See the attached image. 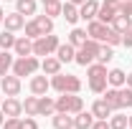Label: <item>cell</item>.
Here are the masks:
<instances>
[{
    "label": "cell",
    "instance_id": "c3c4849f",
    "mask_svg": "<svg viewBox=\"0 0 132 129\" xmlns=\"http://www.w3.org/2000/svg\"><path fill=\"white\" fill-rule=\"evenodd\" d=\"M130 33H132V28H130Z\"/></svg>",
    "mask_w": 132,
    "mask_h": 129
},
{
    "label": "cell",
    "instance_id": "4316f807",
    "mask_svg": "<svg viewBox=\"0 0 132 129\" xmlns=\"http://www.w3.org/2000/svg\"><path fill=\"white\" fill-rule=\"evenodd\" d=\"M109 127H112V129H127V127H130V116H125V114H119V112H112V116H109Z\"/></svg>",
    "mask_w": 132,
    "mask_h": 129
},
{
    "label": "cell",
    "instance_id": "e575fe53",
    "mask_svg": "<svg viewBox=\"0 0 132 129\" xmlns=\"http://www.w3.org/2000/svg\"><path fill=\"white\" fill-rule=\"evenodd\" d=\"M119 106L122 109H130L132 106V89L130 86H122L119 89Z\"/></svg>",
    "mask_w": 132,
    "mask_h": 129
},
{
    "label": "cell",
    "instance_id": "60d3db41",
    "mask_svg": "<svg viewBox=\"0 0 132 129\" xmlns=\"http://www.w3.org/2000/svg\"><path fill=\"white\" fill-rule=\"evenodd\" d=\"M125 86H130V89H132V71L127 73V81H125Z\"/></svg>",
    "mask_w": 132,
    "mask_h": 129
},
{
    "label": "cell",
    "instance_id": "f1b7e54d",
    "mask_svg": "<svg viewBox=\"0 0 132 129\" xmlns=\"http://www.w3.org/2000/svg\"><path fill=\"white\" fill-rule=\"evenodd\" d=\"M89 35H86V31H81V28H74V31L69 33V43L74 46V48H79V46H84V41H86Z\"/></svg>",
    "mask_w": 132,
    "mask_h": 129
},
{
    "label": "cell",
    "instance_id": "7c38bea8",
    "mask_svg": "<svg viewBox=\"0 0 132 129\" xmlns=\"http://www.w3.org/2000/svg\"><path fill=\"white\" fill-rule=\"evenodd\" d=\"M3 23H5V31H23V25H26V18L20 15V13H5V18H3Z\"/></svg>",
    "mask_w": 132,
    "mask_h": 129
},
{
    "label": "cell",
    "instance_id": "cb8c5ba5",
    "mask_svg": "<svg viewBox=\"0 0 132 129\" xmlns=\"http://www.w3.org/2000/svg\"><path fill=\"white\" fill-rule=\"evenodd\" d=\"M61 15H64L66 23H76L79 20V5H74V3H64V8H61Z\"/></svg>",
    "mask_w": 132,
    "mask_h": 129
},
{
    "label": "cell",
    "instance_id": "ab89813d",
    "mask_svg": "<svg viewBox=\"0 0 132 129\" xmlns=\"http://www.w3.org/2000/svg\"><path fill=\"white\" fill-rule=\"evenodd\" d=\"M92 129H112V127H109V122H107V119H94Z\"/></svg>",
    "mask_w": 132,
    "mask_h": 129
},
{
    "label": "cell",
    "instance_id": "1f68e13d",
    "mask_svg": "<svg viewBox=\"0 0 132 129\" xmlns=\"http://www.w3.org/2000/svg\"><path fill=\"white\" fill-rule=\"evenodd\" d=\"M13 46H15V35H13V31H3V33H0V48L10 51Z\"/></svg>",
    "mask_w": 132,
    "mask_h": 129
},
{
    "label": "cell",
    "instance_id": "8fae6325",
    "mask_svg": "<svg viewBox=\"0 0 132 129\" xmlns=\"http://www.w3.org/2000/svg\"><path fill=\"white\" fill-rule=\"evenodd\" d=\"M0 109H3L5 116H20L23 114V101H18L15 96H5L3 104H0Z\"/></svg>",
    "mask_w": 132,
    "mask_h": 129
},
{
    "label": "cell",
    "instance_id": "7a4b0ae2",
    "mask_svg": "<svg viewBox=\"0 0 132 129\" xmlns=\"http://www.w3.org/2000/svg\"><path fill=\"white\" fill-rule=\"evenodd\" d=\"M51 86L59 94H79L81 91V79L74 76V73H56V76H51Z\"/></svg>",
    "mask_w": 132,
    "mask_h": 129
},
{
    "label": "cell",
    "instance_id": "8992f818",
    "mask_svg": "<svg viewBox=\"0 0 132 129\" xmlns=\"http://www.w3.org/2000/svg\"><path fill=\"white\" fill-rule=\"evenodd\" d=\"M56 48H59V35H53V33L33 41V56H51V53H56Z\"/></svg>",
    "mask_w": 132,
    "mask_h": 129
},
{
    "label": "cell",
    "instance_id": "74e56055",
    "mask_svg": "<svg viewBox=\"0 0 132 129\" xmlns=\"http://www.w3.org/2000/svg\"><path fill=\"white\" fill-rule=\"evenodd\" d=\"M20 129H38V122L33 116H26V119H20Z\"/></svg>",
    "mask_w": 132,
    "mask_h": 129
},
{
    "label": "cell",
    "instance_id": "8d00e7d4",
    "mask_svg": "<svg viewBox=\"0 0 132 129\" xmlns=\"http://www.w3.org/2000/svg\"><path fill=\"white\" fill-rule=\"evenodd\" d=\"M3 129H20V116H5Z\"/></svg>",
    "mask_w": 132,
    "mask_h": 129
},
{
    "label": "cell",
    "instance_id": "5b68a950",
    "mask_svg": "<svg viewBox=\"0 0 132 129\" xmlns=\"http://www.w3.org/2000/svg\"><path fill=\"white\" fill-rule=\"evenodd\" d=\"M56 112L79 114V112H84V99L79 94H61V96L56 99Z\"/></svg>",
    "mask_w": 132,
    "mask_h": 129
},
{
    "label": "cell",
    "instance_id": "52a82bcc",
    "mask_svg": "<svg viewBox=\"0 0 132 129\" xmlns=\"http://www.w3.org/2000/svg\"><path fill=\"white\" fill-rule=\"evenodd\" d=\"M119 3L122 0H102L99 3V13H97V20H102V23H112L117 15H119Z\"/></svg>",
    "mask_w": 132,
    "mask_h": 129
},
{
    "label": "cell",
    "instance_id": "5bb4252c",
    "mask_svg": "<svg viewBox=\"0 0 132 129\" xmlns=\"http://www.w3.org/2000/svg\"><path fill=\"white\" fill-rule=\"evenodd\" d=\"M56 114V99L51 96H38V116H53Z\"/></svg>",
    "mask_w": 132,
    "mask_h": 129
},
{
    "label": "cell",
    "instance_id": "603a6c76",
    "mask_svg": "<svg viewBox=\"0 0 132 129\" xmlns=\"http://www.w3.org/2000/svg\"><path fill=\"white\" fill-rule=\"evenodd\" d=\"M109 25H112L117 33H127V31L132 28V15H125V13H119V15H117L114 20L109 23Z\"/></svg>",
    "mask_w": 132,
    "mask_h": 129
},
{
    "label": "cell",
    "instance_id": "ffe728a7",
    "mask_svg": "<svg viewBox=\"0 0 132 129\" xmlns=\"http://www.w3.org/2000/svg\"><path fill=\"white\" fill-rule=\"evenodd\" d=\"M92 114H94V119H109L112 116V109H109V104L104 99H97L92 104Z\"/></svg>",
    "mask_w": 132,
    "mask_h": 129
},
{
    "label": "cell",
    "instance_id": "f546056e",
    "mask_svg": "<svg viewBox=\"0 0 132 129\" xmlns=\"http://www.w3.org/2000/svg\"><path fill=\"white\" fill-rule=\"evenodd\" d=\"M23 112H26V116H38V96H26Z\"/></svg>",
    "mask_w": 132,
    "mask_h": 129
},
{
    "label": "cell",
    "instance_id": "3957f363",
    "mask_svg": "<svg viewBox=\"0 0 132 129\" xmlns=\"http://www.w3.org/2000/svg\"><path fill=\"white\" fill-rule=\"evenodd\" d=\"M38 68H41V61H38V56L31 53V56H18L15 61H13V68H10V71L23 79V76H33Z\"/></svg>",
    "mask_w": 132,
    "mask_h": 129
},
{
    "label": "cell",
    "instance_id": "ba28073f",
    "mask_svg": "<svg viewBox=\"0 0 132 129\" xmlns=\"http://www.w3.org/2000/svg\"><path fill=\"white\" fill-rule=\"evenodd\" d=\"M20 76H15V73H5L3 79H0V91L5 94V96H18L20 94Z\"/></svg>",
    "mask_w": 132,
    "mask_h": 129
},
{
    "label": "cell",
    "instance_id": "4fadbf2b",
    "mask_svg": "<svg viewBox=\"0 0 132 129\" xmlns=\"http://www.w3.org/2000/svg\"><path fill=\"white\" fill-rule=\"evenodd\" d=\"M99 13V0H86L84 5H79V18L81 20H94Z\"/></svg>",
    "mask_w": 132,
    "mask_h": 129
},
{
    "label": "cell",
    "instance_id": "f6af8a7d",
    "mask_svg": "<svg viewBox=\"0 0 132 129\" xmlns=\"http://www.w3.org/2000/svg\"><path fill=\"white\" fill-rule=\"evenodd\" d=\"M41 3H53V0H41Z\"/></svg>",
    "mask_w": 132,
    "mask_h": 129
},
{
    "label": "cell",
    "instance_id": "d6986e66",
    "mask_svg": "<svg viewBox=\"0 0 132 129\" xmlns=\"http://www.w3.org/2000/svg\"><path fill=\"white\" fill-rule=\"evenodd\" d=\"M107 81H109V86L122 89V86H125V81H127V73H125L122 68H109V71H107Z\"/></svg>",
    "mask_w": 132,
    "mask_h": 129
},
{
    "label": "cell",
    "instance_id": "83f0119b",
    "mask_svg": "<svg viewBox=\"0 0 132 129\" xmlns=\"http://www.w3.org/2000/svg\"><path fill=\"white\" fill-rule=\"evenodd\" d=\"M114 58V51H112V46H107V43H99V51H97V61L99 63H109Z\"/></svg>",
    "mask_w": 132,
    "mask_h": 129
},
{
    "label": "cell",
    "instance_id": "b9f144b4",
    "mask_svg": "<svg viewBox=\"0 0 132 129\" xmlns=\"http://www.w3.org/2000/svg\"><path fill=\"white\" fill-rule=\"evenodd\" d=\"M69 3H74V5H84L86 0H69Z\"/></svg>",
    "mask_w": 132,
    "mask_h": 129
},
{
    "label": "cell",
    "instance_id": "e0dca14e",
    "mask_svg": "<svg viewBox=\"0 0 132 129\" xmlns=\"http://www.w3.org/2000/svg\"><path fill=\"white\" fill-rule=\"evenodd\" d=\"M53 129H74V114H64V112H56L53 119H51Z\"/></svg>",
    "mask_w": 132,
    "mask_h": 129
},
{
    "label": "cell",
    "instance_id": "6da1fadb",
    "mask_svg": "<svg viewBox=\"0 0 132 129\" xmlns=\"http://www.w3.org/2000/svg\"><path fill=\"white\" fill-rule=\"evenodd\" d=\"M86 84H89V89L94 91V94H104V89L109 86V81H107V66L94 61V63L86 66Z\"/></svg>",
    "mask_w": 132,
    "mask_h": 129
},
{
    "label": "cell",
    "instance_id": "9c48e42d",
    "mask_svg": "<svg viewBox=\"0 0 132 129\" xmlns=\"http://www.w3.org/2000/svg\"><path fill=\"white\" fill-rule=\"evenodd\" d=\"M28 89H31L33 96H43V94L51 89V81H48V76H46V73H43V76H36V73H33V76H31V84H28Z\"/></svg>",
    "mask_w": 132,
    "mask_h": 129
},
{
    "label": "cell",
    "instance_id": "7bdbcfd3",
    "mask_svg": "<svg viewBox=\"0 0 132 129\" xmlns=\"http://www.w3.org/2000/svg\"><path fill=\"white\" fill-rule=\"evenodd\" d=\"M3 122H5V114H3V109H0V127H3Z\"/></svg>",
    "mask_w": 132,
    "mask_h": 129
},
{
    "label": "cell",
    "instance_id": "bcb514c9",
    "mask_svg": "<svg viewBox=\"0 0 132 129\" xmlns=\"http://www.w3.org/2000/svg\"><path fill=\"white\" fill-rule=\"evenodd\" d=\"M0 104H3V91H0Z\"/></svg>",
    "mask_w": 132,
    "mask_h": 129
},
{
    "label": "cell",
    "instance_id": "d6a6232c",
    "mask_svg": "<svg viewBox=\"0 0 132 129\" xmlns=\"http://www.w3.org/2000/svg\"><path fill=\"white\" fill-rule=\"evenodd\" d=\"M61 8H64V3H61V0H53V3H43V13H46L48 18L61 15Z\"/></svg>",
    "mask_w": 132,
    "mask_h": 129
},
{
    "label": "cell",
    "instance_id": "44dd1931",
    "mask_svg": "<svg viewBox=\"0 0 132 129\" xmlns=\"http://www.w3.org/2000/svg\"><path fill=\"white\" fill-rule=\"evenodd\" d=\"M92 124H94V114L92 112L74 114V129H92Z\"/></svg>",
    "mask_w": 132,
    "mask_h": 129
},
{
    "label": "cell",
    "instance_id": "d590c367",
    "mask_svg": "<svg viewBox=\"0 0 132 129\" xmlns=\"http://www.w3.org/2000/svg\"><path fill=\"white\" fill-rule=\"evenodd\" d=\"M23 31H26V38H31V41L41 38V28H38V23H36V20H28V23L23 25Z\"/></svg>",
    "mask_w": 132,
    "mask_h": 129
},
{
    "label": "cell",
    "instance_id": "f35d334b",
    "mask_svg": "<svg viewBox=\"0 0 132 129\" xmlns=\"http://www.w3.org/2000/svg\"><path fill=\"white\" fill-rule=\"evenodd\" d=\"M119 13L132 15V0H122V3H119Z\"/></svg>",
    "mask_w": 132,
    "mask_h": 129
},
{
    "label": "cell",
    "instance_id": "836d02e7",
    "mask_svg": "<svg viewBox=\"0 0 132 129\" xmlns=\"http://www.w3.org/2000/svg\"><path fill=\"white\" fill-rule=\"evenodd\" d=\"M102 43H107V46H112V48H114V46L122 43V33H117L114 28L109 25V31H107V35H104V41H102Z\"/></svg>",
    "mask_w": 132,
    "mask_h": 129
},
{
    "label": "cell",
    "instance_id": "30bf717a",
    "mask_svg": "<svg viewBox=\"0 0 132 129\" xmlns=\"http://www.w3.org/2000/svg\"><path fill=\"white\" fill-rule=\"evenodd\" d=\"M107 31H109V25H107V23H102V20H97V18H94V20H89V25H86V35H89V38H94V41H99V43L104 41Z\"/></svg>",
    "mask_w": 132,
    "mask_h": 129
},
{
    "label": "cell",
    "instance_id": "ee69618b",
    "mask_svg": "<svg viewBox=\"0 0 132 129\" xmlns=\"http://www.w3.org/2000/svg\"><path fill=\"white\" fill-rule=\"evenodd\" d=\"M3 18H5V13H3V8H0V23H3Z\"/></svg>",
    "mask_w": 132,
    "mask_h": 129
},
{
    "label": "cell",
    "instance_id": "d4e9b609",
    "mask_svg": "<svg viewBox=\"0 0 132 129\" xmlns=\"http://www.w3.org/2000/svg\"><path fill=\"white\" fill-rule=\"evenodd\" d=\"M33 20L38 23L41 35H48V33H53V18H48L46 13H43V15H33Z\"/></svg>",
    "mask_w": 132,
    "mask_h": 129
},
{
    "label": "cell",
    "instance_id": "7dc6e473",
    "mask_svg": "<svg viewBox=\"0 0 132 129\" xmlns=\"http://www.w3.org/2000/svg\"><path fill=\"white\" fill-rule=\"evenodd\" d=\"M130 127H132V114H130Z\"/></svg>",
    "mask_w": 132,
    "mask_h": 129
},
{
    "label": "cell",
    "instance_id": "4dcf8cb0",
    "mask_svg": "<svg viewBox=\"0 0 132 129\" xmlns=\"http://www.w3.org/2000/svg\"><path fill=\"white\" fill-rule=\"evenodd\" d=\"M13 61H15V58H13L8 51H3V53H0V79H3L10 68H13Z\"/></svg>",
    "mask_w": 132,
    "mask_h": 129
},
{
    "label": "cell",
    "instance_id": "2e32d148",
    "mask_svg": "<svg viewBox=\"0 0 132 129\" xmlns=\"http://www.w3.org/2000/svg\"><path fill=\"white\" fill-rule=\"evenodd\" d=\"M41 71H43L46 76H56V73H61V61H59L56 56H46V58L41 61Z\"/></svg>",
    "mask_w": 132,
    "mask_h": 129
},
{
    "label": "cell",
    "instance_id": "9a60e30c",
    "mask_svg": "<svg viewBox=\"0 0 132 129\" xmlns=\"http://www.w3.org/2000/svg\"><path fill=\"white\" fill-rule=\"evenodd\" d=\"M74 56H76V48H74L69 41H66V43H59V48H56V58H59L61 63H71Z\"/></svg>",
    "mask_w": 132,
    "mask_h": 129
},
{
    "label": "cell",
    "instance_id": "681fc988",
    "mask_svg": "<svg viewBox=\"0 0 132 129\" xmlns=\"http://www.w3.org/2000/svg\"><path fill=\"white\" fill-rule=\"evenodd\" d=\"M127 129H132V127H127Z\"/></svg>",
    "mask_w": 132,
    "mask_h": 129
},
{
    "label": "cell",
    "instance_id": "484cf974",
    "mask_svg": "<svg viewBox=\"0 0 132 129\" xmlns=\"http://www.w3.org/2000/svg\"><path fill=\"white\" fill-rule=\"evenodd\" d=\"M36 0H15V10L20 15H36Z\"/></svg>",
    "mask_w": 132,
    "mask_h": 129
},
{
    "label": "cell",
    "instance_id": "ac0fdd59",
    "mask_svg": "<svg viewBox=\"0 0 132 129\" xmlns=\"http://www.w3.org/2000/svg\"><path fill=\"white\" fill-rule=\"evenodd\" d=\"M102 99L109 104L112 112H119V109H122V106H119V89H114V86H107L104 94H102Z\"/></svg>",
    "mask_w": 132,
    "mask_h": 129
},
{
    "label": "cell",
    "instance_id": "7402d4cb",
    "mask_svg": "<svg viewBox=\"0 0 132 129\" xmlns=\"http://www.w3.org/2000/svg\"><path fill=\"white\" fill-rule=\"evenodd\" d=\"M13 51H15V56H31V53H33V41L26 38V35H20V38H15Z\"/></svg>",
    "mask_w": 132,
    "mask_h": 129
},
{
    "label": "cell",
    "instance_id": "277c9868",
    "mask_svg": "<svg viewBox=\"0 0 132 129\" xmlns=\"http://www.w3.org/2000/svg\"><path fill=\"white\" fill-rule=\"evenodd\" d=\"M97 51H99V41L86 38V41H84V46H79V48H76L74 61H76L79 66H84V68H86L89 63H94V61H97Z\"/></svg>",
    "mask_w": 132,
    "mask_h": 129
}]
</instances>
